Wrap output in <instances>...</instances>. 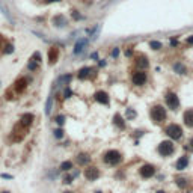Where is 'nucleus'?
Segmentation results:
<instances>
[{"mask_svg":"<svg viewBox=\"0 0 193 193\" xmlns=\"http://www.w3.org/2000/svg\"><path fill=\"white\" fill-rule=\"evenodd\" d=\"M146 80H148V77H146V73L143 70H139V71L133 73V76H131V81L134 86H143L146 83Z\"/></svg>","mask_w":193,"mask_h":193,"instance_id":"11","label":"nucleus"},{"mask_svg":"<svg viewBox=\"0 0 193 193\" xmlns=\"http://www.w3.org/2000/svg\"><path fill=\"white\" fill-rule=\"evenodd\" d=\"M139 68H148V65H150V62H148V57L146 56H143V54H140V56H137L136 57V62H134Z\"/></svg>","mask_w":193,"mask_h":193,"instance_id":"20","label":"nucleus"},{"mask_svg":"<svg viewBox=\"0 0 193 193\" xmlns=\"http://www.w3.org/2000/svg\"><path fill=\"white\" fill-rule=\"evenodd\" d=\"M189 163H190V161H189V157H187V155H181V157L177 160V163H175V169L181 172V171L187 169Z\"/></svg>","mask_w":193,"mask_h":193,"instance_id":"14","label":"nucleus"},{"mask_svg":"<svg viewBox=\"0 0 193 193\" xmlns=\"http://www.w3.org/2000/svg\"><path fill=\"white\" fill-rule=\"evenodd\" d=\"M0 193H11V190H2Z\"/></svg>","mask_w":193,"mask_h":193,"instance_id":"44","label":"nucleus"},{"mask_svg":"<svg viewBox=\"0 0 193 193\" xmlns=\"http://www.w3.org/2000/svg\"><path fill=\"white\" fill-rule=\"evenodd\" d=\"M76 161H77V164H80V166H86V164H89L91 157H89V154H86V153H80L76 157Z\"/></svg>","mask_w":193,"mask_h":193,"instance_id":"19","label":"nucleus"},{"mask_svg":"<svg viewBox=\"0 0 193 193\" xmlns=\"http://www.w3.org/2000/svg\"><path fill=\"white\" fill-rule=\"evenodd\" d=\"M131 54H133V51H131V48H128V50L125 51V56H128V57H130Z\"/></svg>","mask_w":193,"mask_h":193,"instance_id":"40","label":"nucleus"},{"mask_svg":"<svg viewBox=\"0 0 193 193\" xmlns=\"http://www.w3.org/2000/svg\"><path fill=\"white\" fill-rule=\"evenodd\" d=\"M39 65H41V64H38L36 60H33V59L30 57L29 62H27V70H29L30 73H36V71L39 70Z\"/></svg>","mask_w":193,"mask_h":193,"instance_id":"24","label":"nucleus"},{"mask_svg":"<svg viewBox=\"0 0 193 193\" xmlns=\"http://www.w3.org/2000/svg\"><path fill=\"white\" fill-rule=\"evenodd\" d=\"M71 15H73V18H74V20H81V18H83L77 11H73V12H71Z\"/></svg>","mask_w":193,"mask_h":193,"instance_id":"37","label":"nucleus"},{"mask_svg":"<svg viewBox=\"0 0 193 193\" xmlns=\"http://www.w3.org/2000/svg\"><path fill=\"white\" fill-rule=\"evenodd\" d=\"M0 178L2 180H14V175H11V174H0Z\"/></svg>","mask_w":193,"mask_h":193,"instance_id":"35","label":"nucleus"},{"mask_svg":"<svg viewBox=\"0 0 193 193\" xmlns=\"http://www.w3.org/2000/svg\"><path fill=\"white\" fill-rule=\"evenodd\" d=\"M139 174H140L142 178L150 180V178H153L155 175V166L154 164H150V163H145V164H142L139 167Z\"/></svg>","mask_w":193,"mask_h":193,"instance_id":"7","label":"nucleus"},{"mask_svg":"<svg viewBox=\"0 0 193 193\" xmlns=\"http://www.w3.org/2000/svg\"><path fill=\"white\" fill-rule=\"evenodd\" d=\"M73 181H74V177H73L71 174H67V175L64 177V183H65V184H71Z\"/></svg>","mask_w":193,"mask_h":193,"instance_id":"33","label":"nucleus"},{"mask_svg":"<svg viewBox=\"0 0 193 193\" xmlns=\"http://www.w3.org/2000/svg\"><path fill=\"white\" fill-rule=\"evenodd\" d=\"M150 116H151V119H153V122L155 124H163L164 121H166V109L163 107V106H160V104H155L151 107V112H150Z\"/></svg>","mask_w":193,"mask_h":193,"instance_id":"1","label":"nucleus"},{"mask_svg":"<svg viewBox=\"0 0 193 193\" xmlns=\"http://www.w3.org/2000/svg\"><path fill=\"white\" fill-rule=\"evenodd\" d=\"M30 57H32L33 60H36L38 64H41V62H42V57H41V53H39V51H35V53H33Z\"/></svg>","mask_w":193,"mask_h":193,"instance_id":"34","label":"nucleus"},{"mask_svg":"<svg viewBox=\"0 0 193 193\" xmlns=\"http://www.w3.org/2000/svg\"><path fill=\"white\" fill-rule=\"evenodd\" d=\"M174 71L177 73V74H187V68H186V65H183L181 62H177L175 65H174Z\"/></svg>","mask_w":193,"mask_h":193,"instance_id":"25","label":"nucleus"},{"mask_svg":"<svg viewBox=\"0 0 193 193\" xmlns=\"http://www.w3.org/2000/svg\"><path fill=\"white\" fill-rule=\"evenodd\" d=\"M73 97V91H71V88H65V91H64V98L65 100H68V98H71Z\"/></svg>","mask_w":193,"mask_h":193,"instance_id":"31","label":"nucleus"},{"mask_svg":"<svg viewBox=\"0 0 193 193\" xmlns=\"http://www.w3.org/2000/svg\"><path fill=\"white\" fill-rule=\"evenodd\" d=\"M64 193H73V192H70V190H67V192H64Z\"/></svg>","mask_w":193,"mask_h":193,"instance_id":"46","label":"nucleus"},{"mask_svg":"<svg viewBox=\"0 0 193 193\" xmlns=\"http://www.w3.org/2000/svg\"><path fill=\"white\" fill-rule=\"evenodd\" d=\"M0 9H2V12H3V15H5L6 18H8V21H9L11 24H14V18H12V15L9 14V9H8V8L5 6V3H3L2 0H0Z\"/></svg>","mask_w":193,"mask_h":193,"instance_id":"23","label":"nucleus"},{"mask_svg":"<svg viewBox=\"0 0 193 193\" xmlns=\"http://www.w3.org/2000/svg\"><path fill=\"white\" fill-rule=\"evenodd\" d=\"M71 80H73V74H64L57 78V86H67L71 83Z\"/></svg>","mask_w":193,"mask_h":193,"instance_id":"21","label":"nucleus"},{"mask_svg":"<svg viewBox=\"0 0 193 193\" xmlns=\"http://www.w3.org/2000/svg\"><path fill=\"white\" fill-rule=\"evenodd\" d=\"M150 47H151L153 50H160V48H161V42H158V41H151V42H150Z\"/></svg>","mask_w":193,"mask_h":193,"instance_id":"32","label":"nucleus"},{"mask_svg":"<svg viewBox=\"0 0 193 193\" xmlns=\"http://www.w3.org/2000/svg\"><path fill=\"white\" fill-rule=\"evenodd\" d=\"M54 122H56L59 127H62V125L65 124V116H64V115H57L56 118H54Z\"/></svg>","mask_w":193,"mask_h":193,"instance_id":"29","label":"nucleus"},{"mask_svg":"<svg viewBox=\"0 0 193 193\" xmlns=\"http://www.w3.org/2000/svg\"><path fill=\"white\" fill-rule=\"evenodd\" d=\"M113 121H115V124L121 128V130H124V128H125V121H124V118L119 115V113H116V115L113 116Z\"/></svg>","mask_w":193,"mask_h":193,"instance_id":"27","label":"nucleus"},{"mask_svg":"<svg viewBox=\"0 0 193 193\" xmlns=\"http://www.w3.org/2000/svg\"><path fill=\"white\" fill-rule=\"evenodd\" d=\"M92 59H98V53H92Z\"/></svg>","mask_w":193,"mask_h":193,"instance_id":"43","label":"nucleus"},{"mask_svg":"<svg viewBox=\"0 0 193 193\" xmlns=\"http://www.w3.org/2000/svg\"><path fill=\"white\" fill-rule=\"evenodd\" d=\"M92 71H94V68H91V67H83V68H80L77 73V77L80 80H86V78H89L92 76Z\"/></svg>","mask_w":193,"mask_h":193,"instance_id":"17","label":"nucleus"},{"mask_svg":"<svg viewBox=\"0 0 193 193\" xmlns=\"http://www.w3.org/2000/svg\"><path fill=\"white\" fill-rule=\"evenodd\" d=\"M164 101H166V106H167L169 110H174V112L178 110V107H180V98H178V95L175 92H167L166 97H164Z\"/></svg>","mask_w":193,"mask_h":193,"instance_id":"5","label":"nucleus"},{"mask_svg":"<svg viewBox=\"0 0 193 193\" xmlns=\"http://www.w3.org/2000/svg\"><path fill=\"white\" fill-rule=\"evenodd\" d=\"M59 2H62V0H42V3H45V5H51V3H59Z\"/></svg>","mask_w":193,"mask_h":193,"instance_id":"38","label":"nucleus"},{"mask_svg":"<svg viewBox=\"0 0 193 193\" xmlns=\"http://www.w3.org/2000/svg\"><path fill=\"white\" fill-rule=\"evenodd\" d=\"M86 45H88V39H86V38H80L77 42L74 44L73 53H74V54H80V53L84 50V47H86Z\"/></svg>","mask_w":193,"mask_h":193,"instance_id":"16","label":"nucleus"},{"mask_svg":"<svg viewBox=\"0 0 193 193\" xmlns=\"http://www.w3.org/2000/svg\"><path fill=\"white\" fill-rule=\"evenodd\" d=\"M95 193H101V192H95Z\"/></svg>","mask_w":193,"mask_h":193,"instance_id":"47","label":"nucleus"},{"mask_svg":"<svg viewBox=\"0 0 193 193\" xmlns=\"http://www.w3.org/2000/svg\"><path fill=\"white\" fill-rule=\"evenodd\" d=\"M164 133H166L172 140H178V139L183 137V128H181V125H178V124H169V125L164 128Z\"/></svg>","mask_w":193,"mask_h":193,"instance_id":"4","label":"nucleus"},{"mask_svg":"<svg viewBox=\"0 0 193 193\" xmlns=\"http://www.w3.org/2000/svg\"><path fill=\"white\" fill-rule=\"evenodd\" d=\"M53 110V95H48L47 101H45V115L48 116Z\"/></svg>","mask_w":193,"mask_h":193,"instance_id":"26","label":"nucleus"},{"mask_svg":"<svg viewBox=\"0 0 193 193\" xmlns=\"http://www.w3.org/2000/svg\"><path fill=\"white\" fill-rule=\"evenodd\" d=\"M187 44H193V35H190V36L187 38Z\"/></svg>","mask_w":193,"mask_h":193,"instance_id":"42","label":"nucleus"},{"mask_svg":"<svg viewBox=\"0 0 193 193\" xmlns=\"http://www.w3.org/2000/svg\"><path fill=\"white\" fill-rule=\"evenodd\" d=\"M0 84H2V83H0Z\"/></svg>","mask_w":193,"mask_h":193,"instance_id":"48","label":"nucleus"},{"mask_svg":"<svg viewBox=\"0 0 193 193\" xmlns=\"http://www.w3.org/2000/svg\"><path fill=\"white\" fill-rule=\"evenodd\" d=\"M33 121H35V115H33V113H30V112H27V113H23V115L20 116V121H18V125H21L23 128H26V130H29V128L32 127V124H33Z\"/></svg>","mask_w":193,"mask_h":193,"instance_id":"12","label":"nucleus"},{"mask_svg":"<svg viewBox=\"0 0 193 193\" xmlns=\"http://www.w3.org/2000/svg\"><path fill=\"white\" fill-rule=\"evenodd\" d=\"M119 51H121L119 47H113V50H112V57H118V56H119Z\"/></svg>","mask_w":193,"mask_h":193,"instance_id":"36","label":"nucleus"},{"mask_svg":"<svg viewBox=\"0 0 193 193\" xmlns=\"http://www.w3.org/2000/svg\"><path fill=\"white\" fill-rule=\"evenodd\" d=\"M174 151H175V145L172 140H163L157 146V153L161 157H169L171 154H174Z\"/></svg>","mask_w":193,"mask_h":193,"instance_id":"3","label":"nucleus"},{"mask_svg":"<svg viewBox=\"0 0 193 193\" xmlns=\"http://www.w3.org/2000/svg\"><path fill=\"white\" fill-rule=\"evenodd\" d=\"M59 169H60L62 172H70L71 169H74V164H73V161H71V160H65V161H62V163H60Z\"/></svg>","mask_w":193,"mask_h":193,"instance_id":"22","label":"nucleus"},{"mask_svg":"<svg viewBox=\"0 0 193 193\" xmlns=\"http://www.w3.org/2000/svg\"><path fill=\"white\" fill-rule=\"evenodd\" d=\"M83 177L88 181H95L100 177V169L97 166H86L84 171H83Z\"/></svg>","mask_w":193,"mask_h":193,"instance_id":"10","label":"nucleus"},{"mask_svg":"<svg viewBox=\"0 0 193 193\" xmlns=\"http://www.w3.org/2000/svg\"><path fill=\"white\" fill-rule=\"evenodd\" d=\"M104 163L106 164H110V166H118L121 161H122V154L116 150H109L107 153H104V157H103Z\"/></svg>","mask_w":193,"mask_h":193,"instance_id":"2","label":"nucleus"},{"mask_svg":"<svg viewBox=\"0 0 193 193\" xmlns=\"http://www.w3.org/2000/svg\"><path fill=\"white\" fill-rule=\"evenodd\" d=\"M0 51L3 53V54H12L14 51H15V45L11 42V41H8V39L5 38L3 35H0Z\"/></svg>","mask_w":193,"mask_h":193,"instance_id":"8","label":"nucleus"},{"mask_svg":"<svg viewBox=\"0 0 193 193\" xmlns=\"http://www.w3.org/2000/svg\"><path fill=\"white\" fill-rule=\"evenodd\" d=\"M27 86H29V78L21 76V77H18L15 81H14V84H12L11 88L14 89V92H15L17 95H20V94H23V92L27 89Z\"/></svg>","mask_w":193,"mask_h":193,"instance_id":"6","label":"nucleus"},{"mask_svg":"<svg viewBox=\"0 0 193 193\" xmlns=\"http://www.w3.org/2000/svg\"><path fill=\"white\" fill-rule=\"evenodd\" d=\"M94 100L97 101V103H100V104H109V101H110V98H109V94L106 92V91H97L95 92V95H94Z\"/></svg>","mask_w":193,"mask_h":193,"instance_id":"13","label":"nucleus"},{"mask_svg":"<svg viewBox=\"0 0 193 193\" xmlns=\"http://www.w3.org/2000/svg\"><path fill=\"white\" fill-rule=\"evenodd\" d=\"M175 181H177V184H178L181 189H186V186H187V180H186V178H177Z\"/></svg>","mask_w":193,"mask_h":193,"instance_id":"30","label":"nucleus"},{"mask_svg":"<svg viewBox=\"0 0 193 193\" xmlns=\"http://www.w3.org/2000/svg\"><path fill=\"white\" fill-rule=\"evenodd\" d=\"M183 121H184V125L193 128V109H187L183 113Z\"/></svg>","mask_w":193,"mask_h":193,"instance_id":"18","label":"nucleus"},{"mask_svg":"<svg viewBox=\"0 0 193 193\" xmlns=\"http://www.w3.org/2000/svg\"><path fill=\"white\" fill-rule=\"evenodd\" d=\"M51 24L54 27H65L67 26V18L62 15V14H57L51 18Z\"/></svg>","mask_w":193,"mask_h":193,"instance_id":"15","label":"nucleus"},{"mask_svg":"<svg viewBox=\"0 0 193 193\" xmlns=\"http://www.w3.org/2000/svg\"><path fill=\"white\" fill-rule=\"evenodd\" d=\"M189 148H190V150L193 151V137L190 139V140H189Z\"/></svg>","mask_w":193,"mask_h":193,"instance_id":"41","label":"nucleus"},{"mask_svg":"<svg viewBox=\"0 0 193 193\" xmlns=\"http://www.w3.org/2000/svg\"><path fill=\"white\" fill-rule=\"evenodd\" d=\"M64 134H65V131H64V128H62V127H59V128H56V130L53 131L54 139H62V137H64Z\"/></svg>","mask_w":193,"mask_h":193,"instance_id":"28","label":"nucleus"},{"mask_svg":"<svg viewBox=\"0 0 193 193\" xmlns=\"http://www.w3.org/2000/svg\"><path fill=\"white\" fill-rule=\"evenodd\" d=\"M128 116H130V118H134V116H136V112H134V110H130V109H128Z\"/></svg>","mask_w":193,"mask_h":193,"instance_id":"39","label":"nucleus"},{"mask_svg":"<svg viewBox=\"0 0 193 193\" xmlns=\"http://www.w3.org/2000/svg\"><path fill=\"white\" fill-rule=\"evenodd\" d=\"M155 193H166V192H164V190H157Z\"/></svg>","mask_w":193,"mask_h":193,"instance_id":"45","label":"nucleus"},{"mask_svg":"<svg viewBox=\"0 0 193 193\" xmlns=\"http://www.w3.org/2000/svg\"><path fill=\"white\" fill-rule=\"evenodd\" d=\"M59 56H60V50H59V47H56V45L50 47L48 51H47V60H48V65H56L57 60H59Z\"/></svg>","mask_w":193,"mask_h":193,"instance_id":"9","label":"nucleus"}]
</instances>
